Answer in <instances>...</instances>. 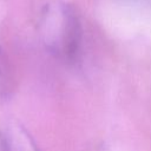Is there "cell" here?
Masks as SVG:
<instances>
[{
  "label": "cell",
  "mask_w": 151,
  "mask_h": 151,
  "mask_svg": "<svg viewBox=\"0 0 151 151\" xmlns=\"http://www.w3.org/2000/svg\"><path fill=\"white\" fill-rule=\"evenodd\" d=\"M37 29L46 50L63 61L77 60L81 46L80 20L64 0H39Z\"/></svg>",
  "instance_id": "obj_1"
},
{
  "label": "cell",
  "mask_w": 151,
  "mask_h": 151,
  "mask_svg": "<svg viewBox=\"0 0 151 151\" xmlns=\"http://www.w3.org/2000/svg\"><path fill=\"white\" fill-rule=\"evenodd\" d=\"M4 132L8 151H40L31 133L20 123H9Z\"/></svg>",
  "instance_id": "obj_2"
},
{
  "label": "cell",
  "mask_w": 151,
  "mask_h": 151,
  "mask_svg": "<svg viewBox=\"0 0 151 151\" xmlns=\"http://www.w3.org/2000/svg\"><path fill=\"white\" fill-rule=\"evenodd\" d=\"M13 90V72L9 60L0 47V101L7 99Z\"/></svg>",
  "instance_id": "obj_3"
},
{
  "label": "cell",
  "mask_w": 151,
  "mask_h": 151,
  "mask_svg": "<svg viewBox=\"0 0 151 151\" xmlns=\"http://www.w3.org/2000/svg\"><path fill=\"white\" fill-rule=\"evenodd\" d=\"M0 151H8L7 150V142H6V136L5 132L0 130Z\"/></svg>",
  "instance_id": "obj_4"
}]
</instances>
